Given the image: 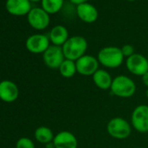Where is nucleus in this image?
Listing matches in <instances>:
<instances>
[{
    "instance_id": "obj_1",
    "label": "nucleus",
    "mask_w": 148,
    "mask_h": 148,
    "mask_svg": "<svg viewBox=\"0 0 148 148\" xmlns=\"http://www.w3.org/2000/svg\"><path fill=\"white\" fill-rule=\"evenodd\" d=\"M88 44L86 39L81 36H73L67 39L63 45L62 50L66 59L77 61L79 58L86 55Z\"/></svg>"
},
{
    "instance_id": "obj_2",
    "label": "nucleus",
    "mask_w": 148,
    "mask_h": 148,
    "mask_svg": "<svg viewBox=\"0 0 148 148\" xmlns=\"http://www.w3.org/2000/svg\"><path fill=\"white\" fill-rule=\"evenodd\" d=\"M99 63L106 68L115 69L119 67L124 62V55L121 48L117 46H106L102 48L97 57Z\"/></svg>"
},
{
    "instance_id": "obj_3",
    "label": "nucleus",
    "mask_w": 148,
    "mask_h": 148,
    "mask_svg": "<svg viewBox=\"0 0 148 148\" xmlns=\"http://www.w3.org/2000/svg\"><path fill=\"white\" fill-rule=\"evenodd\" d=\"M136 89L135 82L126 75H119L115 77L111 86L112 94L123 99H128L133 96L136 92Z\"/></svg>"
},
{
    "instance_id": "obj_4",
    "label": "nucleus",
    "mask_w": 148,
    "mask_h": 148,
    "mask_svg": "<svg viewBox=\"0 0 148 148\" xmlns=\"http://www.w3.org/2000/svg\"><path fill=\"white\" fill-rule=\"evenodd\" d=\"M108 134L116 139H125L131 135L132 125L125 119L115 117L109 120L106 125Z\"/></svg>"
},
{
    "instance_id": "obj_5",
    "label": "nucleus",
    "mask_w": 148,
    "mask_h": 148,
    "mask_svg": "<svg viewBox=\"0 0 148 148\" xmlns=\"http://www.w3.org/2000/svg\"><path fill=\"white\" fill-rule=\"evenodd\" d=\"M132 126L138 132H148V106L139 105L134 108L131 116Z\"/></svg>"
},
{
    "instance_id": "obj_6",
    "label": "nucleus",
    "mask_w": 148,
    "mask_h": 148,
    "mask_svg": "<svg viewBox=\"0 0 148 148\" xmlns=\"http://www.w3.org/2000/svg\"><path fill=\"white\" fill-rule=\"evenodd\" d=\"M27 20L33 29L42 31L47 28L50 24V14L43 8H32L27 15Z\"/></svg>"
},
{
    "instance_id": "obj_7",
    "label": "nucleus",
    "mask_w": 148,
    "mask_h": 148,
    "mask_svg": "<svg viewBox=\"0 0 148 148\" xmlns=\"http://www.w3.org/2000/svg\"><path fill=\"white\" fill-rule=\"evenodd\" d=\"M125 65L129 72L135 76H143L148 71V60L147 58L142 54L134 53L126 58Z\"/></svg>"
},
{
    "instance_id": "obj_8",
    "label": "nucleus",
    "mask_w": 148,
    "mask_h": 148,
    "mask_svg": "<svg viewBox=\"0 0 148 148\" xmlns=\"http://www.w3.org/2000/svg\"><path fill=\"white\" fill-rule=\"evenodd\" d=\"M65 59L61 46L50 45L43 53V60L45 65L51 69H58Z\"/></svg>"
},
{
    "instance_id": "obj_9",
    "label": "nucleus",
    "mask_w": 148,
    "mask_h": 148,
    "mask_svg": "<svg viewBox=\"0 0 148 148\" xmlns=\"http://www.w3.org/2000/svg\"><path fill=\"white\" fill-rule=\"evenodd\" d=\"M76 62L77 72L83 76H92L99 70V60L91 55H84Z\"/></svg>"
},
{
    "instance_id": "obj_10",
    "label": "nucleus",
    "mask_w": 148,
    "mask_h": 148,
    "mask_svg": "<svg viewBox=\"0 0 148 148\" xmlns=\"http://www.w3.org/2000/svg\"><path fill=\"white\" fill-rule=\"evenodd\" d=\"M50 46L49 37L44 34H33L25 41L26 49L34 54L44 53Z\"/></svg>"
},
{
    "instance_id": "obj_11",
    "label": "nucleus",
    "mask_w": 148,
    "mask_h": 148,
    "mask_svg": "<svg viewBox=\"0 0 148 148\" xmlns=\"http://www.w3.org/2000/svg\"><path fill=\"white\" fill-rule=\"evenodd\" d=\"M19 90L18 86L11 80L0 82V99L5 103H12L18 99Z\"/></svg>"
},
{
    "instance_id": "obj_12",
    "label": "nucleus",
    "mask_w": 148,
    "mask_h": 148,
    "mask_svg": "<svg viewBox=\"0 0 148 148\" xmlns=\"http://www.w3.org/2000/svg\"><path fill=\"white\" fill-rule=\"evenodd\" d=\"M5 8L13 16L28 15L32 9L30 0H6Z\"/></svg>"
},
{
    "instance_id": "obj_13",
    "label": "nucleus",
    "mask_w": 148,
    "mask_h": 148,
    "mask_svg": "<svg viewBox=\"0 0 148 148\" xmlns=\"http://www.w3.org/2000/svg\"><path fill=\"white\" fill-rule=\"evenodd\" d=\"M55 148H78L76 136L69 131H61L53 138Z\"/></svg>"
},
{
    "instance_id": "obj_14",
    "label": "nucleus",
    "mask_w": 148,
    "mask_h": 148,
    "mask_svg": "<svg viewBox=\"0 0 148 148\" xmlns=\"http://www.w3.org/2000/svg\"><path fill=\"white\" fill-rule=\"evenodd\" d=\"M78 17L86 23H93L99 17L98 10L95 6L89 3H84L77 5L76 9Z\"/></svg>"
},
{
    "instance_id": "obj_15",
    "label": "nucleus",
    "mask_w": 148,
    "mask_h": 148,
    "mask_svg": "<svg viewBox=\"0 0 148 148\" xmlns=\"http://www.w3.org/2000/svg\"><path fill=\"white\" fill-rule=\"evenodd\" d=\"M112 80L113 79L112 78L111 74L104 69H99L92 75V81L94 85L101 90L111 89Z\"/></svg>"
},
{
    "instance_id": "obj_16",
    "label": "nucleus",
    "mask_w": 148,
    "mask_h": 148,
    "mask_svg": "<svg viewBox=\"0 0 148 148\" xmlns=\"http://www.w3.org/2000/svg\"><path fill=\"white\" fill-rule=\"evenodd\" d=\"M68 36H69L68 31L64 26L56 25L51 30V32L49 33V39L52 43L53 45L62 47L63 45L69 38Z\"/></svg>"
},
{
    "instance_id": "obj_17",
    "label": "nucleus",
    "mask_w": 148,
    "mask_h": 148,
    "mask_svg": "<svg viewBox=\"0 0 148 148\" xmlns=\"http://www.w3.org/2000/svg\"><path fill=\"white\" fill-rule=\"evenodd\" d=\"M34 137L36 138V140L41 144H48L53 141L54 138V134L52 132V131L47 127V126H39L36 129L35 132H34Z\"/></svg>"
},
{
    "instance_id": "obj_18",
    "label": "nucleus",
    "mask_w": 148,
    "mask_h": 148,
    "mask_svg": "<svg viewBox=\"0 0 148 148\" xmlns=\"http://www.w3.org/2000/svg\"><path fill=\"white\" fill-rule=\"evenodd\" d=\"M60 75L63 78L70 79L72 78L77 73V66L76 62L70 59H64V62L61 64V65L58 68Z\"/></svg>"
},
{
    "instance_id": "obj_19",
    "label": "nucleus",
    "mask_w": 148,
    "mask_h": 148,
    "mask_svg": "<svg viewBox=\"0 0 148 148\" xmlns=\"http://www.w3.org/2000/svg\"><path fill=\"white\" fill-rule=\"evenodd\" d=\"M41 5L48 14H55L62 9L64 0H42Z\"/></svg>"
},
{
    "instance_id": "obj_20",
    "label": "nucleus",
    "mask_w": 148,
    "mask_h": 148,
    "mask_svg": "<svg viewBox=\"0 0 148 148\" xmlns=\"http://www.w3.org/2000/svg\"><path fill=\"white\" fill-rule=\"evenodd\" d=\"M16 148H35V145L31 138L22 137L17 141Z\"/></svg>"
},
{
    "instance_id": "obj_21",
    "label": "nucleus",
    "mask_w": 148,
    "mask_h": 148,
    "mask_svg": "<svg viewBox=\"0 0 148 148\" xmlns=\"http://www.w3.org/2000/svg\"><path fill=\"white\" fill-rule=\"evenodd\" d=\"M121 51H122V53L125 58H129L134 54V48L131 45H125L121 48Z\"/></svg>"
},
{
    "instance_id": "obj_22",
    "label": "nucleus",
    "mask_w": 148,
    "mask_h": 148,
    "mask_svg": "<svg viewBox=\"0 0 148 148\" xmlns=\"http://www.w3.org/2000/svg\"><path fill=\"white\" fill-rule=\"evenodd\" d=\"M142 82H143V84L146 86V87H148V71L147 72H145L144 75L142 76Z\"/></svg>"
},
{
    "instance_id": "obj_23",
    "label": "nucleus",
    "mask_w": 148,
    "mask_h": 148,
    "mask_svg": "<svg viewBox=\"0 0 148 148\" xmlns=\"http://www.w3.org/2000/svg\"><path fill=\"white\" fill-rule=\"evenodd\" d=\"M88 0H70V2L74 4V5H81V4H84V3H87Z\"/></svg>"
},
{
    "instance_id": "obj_24",
    "label": "nucleus",
    "mask_w": 148,
    "mask_h": 148,
    "mask_svg": "<svg viewBox=\"0 0 148 148\" xmlns=\"http://www.w3.org/2000/svg\"><path fill=\"white\" fill-rule=\"evenodd\" d=\"M45 148H55L53 142H51V143L46 144V145H45Z\"/></svg>"
},
{
    "instance_id": "obj_25",
    "label": "nucleus",
    "mask_w": 148,
    "mask_h": 148,
    "mask_svg": "<svg viewBox=\"0 0 148 148\" xmlns=\"http://www.w3.org/2000/svg\"><path fill=\"white\" fill-rule=\"evenodd\" d=\"M31 2H38V1H42V0H30Z\"/></svg>"
},
{
    "instance_id": "obj_26",
    "label": "nucleus",
    "mask_w": 148,
    "mask_h": 148,
    "mask_svg": "<svg viewBox=\"0 0 148 148\" xmlns=\"http://www.w3.org/2000/svg\"><path fill=\"white\" fill-rule=\"evenodd\" d=\"M145 95H146V97H147V99H148V87H147V90H146V92H145Z\"/></svg>"
},
{
    "instance_id": "obj_27",
    "label": "nucleus",
    "mask_w": 148,
    "mask_h": 148,
    "mask_svg": "<svg viewBox=\"0 0 148 148\" xmlns=\"http://www.w3.org/2000/svg\"><path fill=\"white\" fill-rule=\"evenodd\" d=\"M128 1H131L132 2V1H135V0H128Z\"/></svg>"
},
{
    "instance_id": "obj_28",
    "label": "nucleus",
    "mask_w": 148,
    "mask_h": 148,
    "mask_svg": "<svg viewBox=\"0 0 148 148\" xmlns=\"http://www.w3.org/2000/svg\"><path fill=\"white\" fill-rule=\"evenodd\" d=\"M136 148H145V147H136Z\"/></svg>"
},
{
    "instance_id": "obj_29",
    "label": "nucleus",
    "mask_w": 148,
    "mask_h": 148,
    "mask_svg": "<svg viewBox=\"0 0 148 148\" xmlns=\"http://www.w3.org/2000/svg\"><path fill=\"white\" fill-rule=\"evenodd\" d=\"M147 60H148V57H147Z\"/></svg>"
}]
</instances>
